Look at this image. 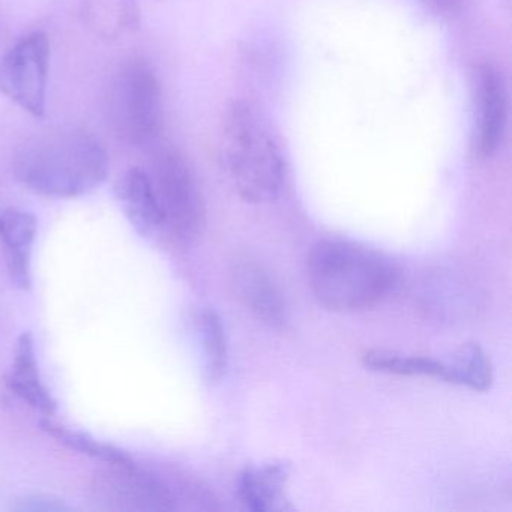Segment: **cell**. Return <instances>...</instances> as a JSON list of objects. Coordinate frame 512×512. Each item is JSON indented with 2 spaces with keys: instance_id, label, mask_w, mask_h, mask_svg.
<instances>
[{
  "instance_id": "cell-12",
  "label": "cell",
  "mask_w": 512,
  "mask_h": 512,
  "mask_svg": "<svg viewBox=\"0 0 512 512\" xmlns=\"http://www.w3.org/2000/svg\"><path fill=\"white\" fill-rule=\"evenodd\" d=\"M8 385L38 412L46 416L55 415L58 404L41 380L35 341L29 332L20 335L17 341L16 358H14L13 370L8 376Z\"/></svg>"
},
{
  "instance_id": "cell-5",
  "label": "cell",
  "mask_w": 512,
  "mask_h": 512,
  "mask_svg": "<svg viewBox=\"0 0 512 512\" xmlns=\"http://www.w3.org/2000/svg\"><path fill=\"white\" fill-rule=\"evenodd\" d=\"M115 86L113 110L121 136L137 146L154 142L163 124L161 86L155 71L146 62H131Z\"/></svg>"
},
{
  "instance_id": "cell-10",
  "label": "cell",
  "mask_w": 512,
  "mask_h": 512,
  "mask_svg": "<svg viewBox=\"0 0 512 512\" xmlns=\"http://www.w3.org/2000/svg\"><path fill=\"white\" fill-rule=\"evenodd\" d=\"M292 467L286 461H269L247 467L238 479V497L245 508L256 512L286 511Z\"/></svg>"
},
{
  "instance_id": "cell-8",
  "label": "cell",
  "mask_w": 512,
  "mask_h": 512,
  "mask_svg": "<svg viewBox=\"0 0 512 512\" xmlns=\"http://www.w3.org/2000/svg\"><path fill=\"white\" fill-rule=\"evenodd\" d=\"M230 283L242 305L263 325L272 329L286 328L290 308L280 284L262 263L238 259L230 268Z\"/></svg>"
},
{
  "instance_id": "cell-9",
  "label": "cell",
  "mask_w": 512,
  "mask_h": 512,
  "mask_svg": "<svg viewBox=\"0 0 512 512\" xmlns=\"http://www.w3.org/2000/svg\"><path fill=\"white\" fill-rule=\"evenodd\" d=\"M37 218L22 209H0V242L11 280L22 290L32 287V248L37 236Z\"/></svg>"
},
{
  "instance_id": "cell-3",
  "label": "cell",
  "mask_w": 512,
  "mask_h": 512,
  "mask_svg": "<svg viewBox=\"0 0 512 512\" xmlns=\"http://www.w3.org/2000/svg\"><path fill=\"white\" fill-rule=\"evenodd\" d=\"M14 175L34 193L59 199L83 196L109 175V157L97 139L79 128L32 137L17 149Z\"/></svg>"
},
{
  "instance_id": "cell-15",
  "label": "cell",
  "mask_w": 512,
  "mask_h": 512,
  "mask_svg": "<svg viewBox=\"0 0 512 512\" xmlns=\"http://www.w3.org/2000/svg\"><path fill=\"white\" fill-rule=\"evenodd\" d=\"M41 428L71 451L100 458V460L106 461L107 464H113V466H133V464H136L133 458L118 446L100 442L85 431L73 430V428L58 425L52 421L41 422Z\"/></svg>"
},
{
  "instance_id": "cell-16",
  "label": "cell",
  "mask_w": 512,
  "mask_h": 512,
  "mask_svg": "<svg viewBox=\"0 0 512 512\" xmlns=\"http://www.w3.org/2000/svg\"><path fill=\"white\" fill-rule=\"evenodd\" d=\"M451 365V385L466 386L484 392L493 383V365L478 344H464L448 359Z\"/></svg>"
},
{
  "instance_id": "cell-7",
  "label": "cell",
  "mask_w": 512,
  "mask_h": 512,
  "mask_svg": "<svg viewBox=\"0 0 512 512\" xmlns=\"http://www.w3.org/2000/svg\"><path fill=\"white\" fill-rule=\"evenodd\" d=\"M470 86V148L482 160L499 152L508 124V86L502 71L488 61L473 65Z\"/></svg>"
},
{
  "instance_id": "cell-6",
  "label": "cell",
  "mask_w": 512,
  "mask_h": 512,
  "mask_svg": "<svg viewBox=\"0 0 512 512\" xmlns=\"http://www.w3.org/2000/svg\"><path fill=\"white\" fill-rule=\"evenodd\" d=\"M49 73V37L43 32L26 35L0 56V94L35 118H43Z\"/></svg>"
},
{
  "instance_id": "cell-13",
  "label": "cell",
  "mask_w": 512,
  "mask_h": 512,
  "mask_svg": "<svg viewBox=\"0 0 512 512\" xmlns=\"http://www.w3.org/2000/svg\"><path fill=\"white\" fill-rule=\"evenodd\" d=\"M362 364L377 373L406 377H430L451 383V365L448 361L428 356L403 355L389 350H367L362 355Z\"/></svg>"
},
{
  "instance_id": "cell-1",
  "label": "cell",
  "mask_w": 512,
  "mask_h": 512,
  "mask_svg": "<svg viewBox=\"0 0 512 512\" xmlns=\"http://www.w3.org/2000/svg\"><path fill=\"white\" fill-rule=\"evenodd\" d=\"M314 298L335 313H359L382 304L400 286L401 271L373 248L341 239H323L307 257Z\"/></svg>"
},
{
  "instance_id": "cell-14",
  "label": "cell",
  "mask_w": 512,
  "mask_h": 512,
  "mask_svg": "<svg viewBox=\"0 0 512 512\" xmlns=\"http://www.w3.org/2000/svg\"><path fill=\"white\" fill-rule=\"evenodd\" d=\"M197 334L202 349L203 377L208 383L223 379L229 362L226 329L221 317L212 308H205L197 316Z\"/></svg>"
},
{
  "instance_id": "cell-17",
  "label": "cell",
  "mask_w": 512,
  "mask_h": 512,
  "mask_svg": "<svg viewBox=\"0 0 512 512\" xmlns=\"http://www.w3.org/2000/svg\"><path fill=\"white\" fill-rule=\"evenodd\" d=\"M14 509L22 512H64L71 511V506L58 497L38 494L19 500Z\"/></svg>"
},
{
  "instance_id": "cell-4",
  "label": "cell",
  "mask_w": 512,
  "mask_h": 512,
  "mask_svg": "<svg viewBox=\"0 0 512 512\" xmlns=\"http://www.w3.org/2000/svg\"><path fill=\"white\" fill-rule=\"evenodd\" d=\"M149 176L163 211L164 227L179 241L196 238L205 220V203L190 161L178 149H164Z\"/></svg>"
},
{
  "instance_id": "cell-2",
  "label": "cell",
  "mask_w": 512,
  "mask_h": 512,
  "mask_svg": "<svg viewBox=\"0 0 512 512\" xmlns=\"http://www.w3.org/2000/svg\"><path fill=\"white\" fill-rule=\"evenodd\" d=\"M218 158L238 196L248 203H268L286 181V158L268 116L248 101H235L224 113Z\"/></svg>"
},
{
  "instance_id": "cell-18",
  "label": "cell",
  "mask_w": 512,
  "mask_h": 512,
  "mask_svg": "<svg viewBox=\"0 0 512 512\" xmlns=\"http://www.w3.org/2000/svg\"><path fill=\"white\" fill-rule=\"evenodd\" d=\"M421 4L440 19H454L460 16L466 0H421Z\"/></svg>"
},
{
  "instance_id": "cell-11",
  "label": "cell",
  "mask_w": 512,
  "mask_h": 512,
  "mask_svg": "<svg viewBox=\"0 0 512 512\" xmlns=\"http://www.w3.org/2000/svg\"><path fill=\"white\" fill-rule=\"evenodd\" d=\"M116 193L131 226L143 238L164 227L163 211L148 172L139 167L128 170L119 181Z\"/></svg>"
}]
</instances>
